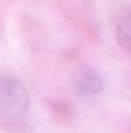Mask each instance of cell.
I'll return each mask as SVG.
<instances>
[{
	"label": "cell",
	"instance_id": "1",
	"mask_svg": "<svg viewBox=\"0 0 131 133\" xmlns=\"http://www.w3.org/2000/svg\"><path fill=\"white\" fill-rule=\"evenodd\" d=\"M30 96L21 80L13 76L0 79V119L9 131H22L27 123Z\"/></svg>",
	"mask_w": 131,
	"mask_h": 133
},
{
	"label": "cell",
	"instance_id": "2",
	"mask_svg": "<svg viewBox=\"0 0 131 133\" xmlns=\"http://www.w3.org/2000/svg\"><path fill=\"white\" fill-rule=\"evenodd\" d=\"M72 84L79 96H94L100 93L104 88L102 75L93 67L81 65L72 74Z\"/></svg>",
	"mask_w": 131,
	"mask_h": 133
},
{
	"label": "cell",
	"instance_id": "3",
	"mask_svg": "<svg viewBox=\"0 0 131 133\" xmlns=\"http://www.w3.org/2000/svg\"><path fill=\"white\" fill-rule=\"evenodd\" d=\"M114 35L118 45L131 53V14L124 13L114 22Z\"/></svg>",
	"mask_w": 131,
	"mask_h": 133
}]
</instances>
